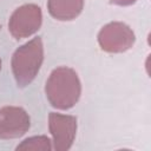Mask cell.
<instances>
[{"instance_id": "52a82bcc", "label": "cell", "mask_w": 151, "mask_h": 151, "mask_svg": "<svg viewBox=\"0 0 151 151\" xmlns=\"http://www.w3.org/2000/svg\"><path fill=\"white\" fill-rule=\"evenodd\" d=\"M50 14L60 21L76 19L84 8V0H47Z\"/></svg>"}, {"instance_id": "3957f363", "label": "cell", "mask_w": 151, "mask_h": 151, "mask_svg": "<svg viewBox=\"0 0 151 151\" xmlns=\"http://www.w3.org/2000/svg\"><path fill=\"white\" fill-rule=\"evenodd\" d=\"M133 31L124 22L112 21L106 24L98 33L100 48L109 53H122L130 50L134 44Z\"/></svg>"}, {"instance_id": "277c9868", "label": "cell", "mask_w": 151, "mask_h": 151, "mask_svg": "<svg viewBox=\"0 0 151 151\" xmlns=\"http://www.w3.org/2000/svg\"><path fill=\"white\" fill-rule=\"evenodd\" d=\"M41 8L35 4H26L18 7L8 21V29L15 39L28 38L41 26Z\"/></svg>"}, {"instance_id": "ba28073f", "label": "cell", "mask_w": 151, "mask_h": 151, "mask_svg": "<svg viewBox=\"0 0 151 151\" xmlns=\"http://www.w3.org/2000/svg\"><path fill=\"white\" fill-rule=\"evenodd\" d=\"M53 149L52 140L46 136H33L22 140L18 146L17 150H41V151H50Z\"/></svg>"}, {"instance_id": "7a4b0ae2", "label": "cell", "mask_w": 151, "mask_h": 151, "mask_svg": "<svg viewBox=\"0 0 151 151\" xmlns=\"http://www.w3.org/2000/svg\"><path fill=\"white\" fill-rule=\"evenodd\" d=\"M44 61V45L40 37H35L21 45L12 57L11 66L14 79L19 87L29 85Z\"/></svg>"}, {"instance_id": "6da1fadb", "label": "cell", "mask_w": 151, "mask_h": 151, "mask_svg": "<svg viewBox=\"0 0 151 151\" xmlns=\"http://www.w3.org/2000/svg\"><path fill=\"white\" fill-rule=\"evenodd\" d=\"M45 93L50 104L55 109L73 107L81 94V83L77 72L66 66L54 68L46 80Z\"/></svg>"}, {"instance_id": "30bf717a", "label": "cell", "mask_w": 151, "mask_h": 151, "mask_svg": "<svg viewBox=\"0 0 151 151\" xmlns=\"http://www.w3.org/2000/svg\"><path fill=\"white\" fill-rule=\"evenodd\" d=\"M0 71H1V59H0Z\"/></svg>"}, {"instance_id": "5b68a950", "label": "cell", "mask_w": 151, "mask_h": 151, "mask_svg": "<svg viewBox=\"0 0 151 151\" xmlns=\"http://www.w3.org/2000/svg\"><path fill=\"white\" fill-rule=\"evenodd\" d=\"M48 130L52 136L53 149L67 151L73 145L77 134V118L70 114L51 112L48 116Z\"/></svg>"}, {"instance_id": "9c48e42d", "label": "cell", "mask_w": 151, "mask_h": 151, "mask_svg": "<svg viewBox=\"0 0 151 151\" xmlns=\"http://www.w3.org/2000/svg\"><path fill=\"white\" fill-rule=\"evenodd\" d=\"M136 1L137 0H110L111 4L117 5V6H129V5L134 4Z\"/></svg>"}, {"instance_id": "8992f818", "label": "cell", "mask_w": 151, "mask_h": 151, "mask_svg": "<svg viewBox=\"0 0 151 151\" xmlns=\"http://www.w3.org/2000/svg\"><path fill=\"white\" fill-rule=\"evenodd\" d=\"M31 126L28 113L19 106L0 109V139H14L24 136Z\"/></svg>"}]
</instances>
